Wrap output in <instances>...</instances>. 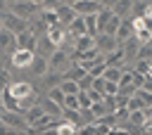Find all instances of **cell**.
<instances>
[{
    "instance_id": "6da1fadb",
    "label": "cell",
    "mask_w": 152,
    "mask_h": 135,
    "mask_svg": "<svg viewBox=\"0 0 152 135\" xmlns=\"http://www.w3.org/2000/svg\"><path fill=\"white\" fill-rule=\"evenodd\" d=\"M33 57H36V50H28V47H17L10 57H7V64H10V69L12 71H26L28 66H31V62H33Z\"/></svg>"
},
{
    "instance_id": "7a4b0ae2",
    "label": "cell",
    "mask_w": 152,
    "mask_h": 135,
    "mask_svg": "<svg viewBox=\"0 0 152 135\" xmlns=\"http://www.w3.org/2000/svg\"><path fill=\"white\" fill-rule=\"evenodd\" d=\"M0 118L5 121V126L10 128V133H31L28 121H26L24 114H19V111H7V109H2V111H0Z\"/></svg>"
},
{
    "instance_id": "3957f363",
    "label": "cell",
    "mask_w": 152,
    "mask_h": 135,
    "mask_svg": "<svg viewBox=\"0 0 152 135\" xmlns=\"http://www.w3.org/2000/svg\"><path fill=\"white\" fill-rule=\"evenodd\" d=\"M0 21H2V26L5 28H10L12 33H21V31H26L28 28V19H21V17H17L12 9H0Z\"/></svg>"
},
{
    "instance_id": "277c9868",
    "label": "cell",
    "mask_w": 152,
    "mask_h": 135,
    "mask_svg": "<svg viewBox=\"0 0 152 135\" xmlns=\"http://www.w3.org/2000/svg\"><path fill=\"white\" fill-rule=\"evenodd\" d=\"M40 7H43V5H36V2H28V0H17V2H10V5H7V9H12L17 17L28 19V21H31L33 17H38Z\"/></svg>"
},
{
    "instance_id": "5b68a950",
    "label": "cell",
    "mask_w": 152,
    "mask_h": 135,
    "mask_svg": "<svg viewBox=\"0 0 152 135\" xmlns=\"http://www.w3.org/2000/svg\"><path fill=\"white\" fill-rule=\"evenodd\" d=\"M48 62H50V71H57V73H64L69 66H71V54L66 52V50H62V47H55V52L48 57Z\"/></svg>"
},
{
    "instance_id": "8992f818",
    "label": "cell",
    "mask_w": 152,
    "mask_h": 135,
    "mask_svg": "<svg viewBox=\"0 0 152 135\" xmlns=\"http://www.w3.org/2000/svg\"><path fill=\"white\" fill-rule=\"evenodd\" d=\"M50 71V62H48V57H43V54H36L33 57V62H31V66L26 69V71H21V73H26V78H43L45 73Z\"/></svg>"
},
{
    "instance_id": "52a82bcc",
    "label": "cell",
    "mask_w": 152,
    "mask_h": 135,
    "mask_svg": "<svg viewBox=\"0 0 152 135\" xmlns=\"http://www.w3.org/2000/svg\"><path fill=\"white\" fill-rule=\"evenodd\" d=\"M17 50V33H12L10 28H0V54L2 57H10L12 52Z\"/></svg>"
},
{
    "instance_id": "ba28073f",
    "label": "cell",
    "mask_w": 152,
    "mask_h": 135,
    "mask_svg": "<svg viewBox=\"0 0 152 135\" xmlns=\"http://www.w3.org/2000/svg\"><path fill=\"white\" fill-rule=\"evenodd\" d=\"M95 47H97L100 54H109L112 50L119 47V43H116V38L109 36V33H97V36H95Z\"/></svg>"
},
{
    "instance_id": "9c48e42d",
    "label": "cell",
    "mask_w": 152,
    "mask_h": 135,
    "mask_svg": "<svg viewBox=\"0 0 152 135\" xmlns=\"http://www.w3.org/2000/svg\"><path fill=\"white\" fill-rule=\"evenodd\" d=\"M55 14H57V21H59L62 26H69V24L74 21V17H76L74 7H71V5H66V2H57Z\"/></svg>"
},
{
    "instance_id": "30bf717a",
    "label": "cell",
    "mask_w": 152,
    "mask_h": 135,
    "mask_svg": "<svg viewBox=\"0 0 152 135\" xmlns=\"http://www.w3.org/2000/svg\"><path fill=\"white\" fill-rule=\"evenodd\" d=\"M119 47H121V52H124V59H126V64H131L135 57H138V47H140V43L131 36V38H126L124 43H119Z\"/></svg>"
},
{
    "instance_id": "8fae6325",
    "label": "cell",
    "mask_w": 152,
    "mask_h": 135,
    "mask_svg": "<svg viewBox=\"0 0 152 135\" xmlns=\"http://www.w3.org/2000/svg\"><path fill=\"white\" fill-rule=\"evenodd\" d=\"M45 36L59 47L62 43H64V38L69 36V28L66 26H62V24H52V26H48V31H45Z\"/></svg>"
},
{
    "instance_id": "7c38bea8",
    "label": "cell",
    "mask_w": 152,
    "mask_h": 135,
    "mask_svg": "<svg viewBox=\"0 0 152 135\" xmlns=\"http://www.w3.org/2000/svg\"><path fill=\"white\" fill-rule=\"evenodd\" d=\"M71 7H74V12L81 14V17H86V14H95L97 9H102L97 0H76Z\"/></svg>"
},
{
    "instance_id": "4fadbf2b",
    "label": "cell",
    "mask_w": 152,
    "mask_h": 135,
    "mask_svg": "<svg viewBox=\"0 0 152 135\" xmlns=\"http://www.w3.org/2000/svg\"><path fill=\"white\" fill-rule=\"evenodd\" d=\"M90 47H95V36L81 33V36L74 38V54H81V52H86V50H90ZM71 59H74V57H71Z\"/></svg>"
},
{
    "instance_id": "5bb4252c",
    "label": "cell",
    "mask_w": 152,
    "mask_h": 135,
    "mask_svg": "<svg viewBox=\"0 0 152 135\" xmlns=\"http://www.w3.org/2000/svg\"><path fill=\"white\" fill-rule=\"evenodd\" d=\"M40 107H43V111H48V114H52V116H62V104H57L55 99H50L45 92H38V99H36Z\"/></svg>"
},
{
    "instance_id": "9a60e30c",
    "label": "cell",
    "mask_w": 152,
    "mask_h": 135,
    "mask_svg": "<svg viewBox=\"0 0 152 135\" xmlns=\"http://www.w3.org/2000/svg\"><path fill=\"white\" fill-rule=\"evenodd\" d=\"M133 36V14L131 17H126V19H121V24H119V28H116V33H114V38H116V43H124L126 38H131Z\"/></svg>"
},
{
    "instance_id": "2e32d148",
    "label": "cell",
    "mask_w": 152,
    "mask_h": 135,
    "mask_svg": "<svg viewBox=\"0 0 152 135\" xmlns=\"http://www.w3.org/2000/svg\"><path fill=\"white\" fill-rule=\"evenodd\" d=\"M55 47H57V45H55V43H52V40H50V38L43 33V36H38V38H36V47H33V50H36V54L50 57V54L55 52Z\"/></svg>"
},
{
    "instance_id": "e0dca14e",
    "label": "cell",
    "mask_w": 152,
    "mask_h": 135,
    "mask_svg": "<svg viewBox=\"0 0 152 135\" xmlns=\"http://www.w3.org/2000/svg\"><path fill=\"white\" fill-rule=\"evenodd\" d=\"M36 33L31 31V28H26V31H21V33H17V47H28V50H33L36 47Z\"/></svg>"
},
{
    "instance_id": "ac0fdd59",
    "label": "cell",
    "mask_w": 152,
    "mask_h": 135,
    "mask_svg": "<svg viewBox=\"0 0 152 135\" xmlns=\"http://www.w3.org/2000/svg\"><path fill=\"white\" fill-rule=\"evenodd\" d=\"M112 12H114L116 17H121V19L131 17V14H133V0H116L114 7H112Z\"/></svg>"
},
{
    "instance_id": "d6986e66",
    "label": "cell",
    "mask_w": 152,
    "mask_h": 135,
    "mask_svg": "<svg viewBox=\"0 0 152 135\" xmlns=\"http://www.w3.org/2000/svg\"><path fill=\"white\" fill-rule=\"evenodd\" d=\"M86 73H88V71H86V69H83L78 62H71V66H69V69L62 73V78H69V81H76V83H78V81H81Z\"/></svg>"
},
{
    "instance_id": "ffe728a7",
    "label": "cell",
    "mask_w": 152,
    "mask_h": 135,
    "mask_svg": "<svg viewBox=\"0 0 152 135\" xmlns=\"http://www.w3.org/2000/svg\"><path fill=\"white\" fill-rule=\"evenodd\" d=\"M59 81H62V73H57V71H48L43 78H38V85H40V90L45 92L48 88H52V85H59Z\"/></svg>"
},
{
    "instance_id": "44dd1931",
    "label": "cell",
    "mask_w": 152,
    "mask_h": 135,
    "mask_svg": "<svg viewBox=\"0 0 152 135\" xmlns=\"http://www.w3.org/2000/svg\"><path fill=\"white\" fill-rule=\"evenodd\" d=\"M66 28H69V33H71L74 38H76V36H81V33H86V21H83V17H81V14H76V17H74V21H71Z\"/></svg>"
},
{
    "instance_id": "7402d4cb",
    "label": "cell",
    "mask_w": 152,
    "mask_h": 135,
    "mask_svg": "<svg viewBox=\"0 0 152 135\" xmlns=\"http://www.w3.org/2000/svg\"><path fill=\"white\" fill-rule=\"evenodd\" d=\"M62 118H66V121L76 123L78 128L83 126V121H81V111H78V109H66V107H62Z\"/></svg>"
},
{
    "instance_id": "603a6c76",
    "label": "cell",
    "mask_w": 152,
    "mask_h": 135,
    "mask_svg": "<svg viewBox=\"0 0 152 135\" xmlns=\"http://www.w3.org/2000/svg\"><path fill=\"white\" fill-rule=\"evenodd\" d=\"M83 21H86V33H88V36H97V33H100L95 14H86V17H83Z\"/></svg>"
},
{
    "instance_id": "cb8c5ba5",
    "label": "cell",
    "mask_w": 152,
    "mask_h": 135,
    "mask_svg": "<svg viewBox=\"0 0 152 135\" xmlns=\"http://www.w3.org/2000/svg\"><path fill=\"white\" fill-rule=\"evenodd\" d=\"M119 24H121V17H116V14L112 12V17H109V21L104 24V28H102L100 33H109V36H114V33H116V28H119Z\"/></svg>"
},
{
    "instance_id": "d4e9b609",
    "label": "cell",
    "mask_w": 152,
    "mask_h": 135,
    "mask_svg": "<svg viewBox=\"0 0 152 135\" xmlns=\"http://www.w3.org/2000/svg\"><path fill=\"white\" fill-rule=\"evenodd\" d=\"M121 73H124V66H104V71H102V76L107 81H116V83H119Z\"/></svg>"
},
{
    "instance_id": "484cf974",
    "label": "cell",
    "mask_w": 152,
    "mask_h": 135,
    "mask_svg": "<svg viewBox=\"0 0 152 135\" xmlns=\"http://www.w3.org/2000/svg\"><path fill=\"white\" fill-rule=\"evenodd\" d=\"M59 88H62L64 95H76L78 92V83L76 81H69V78H62L59 81Z\"/></svg>"
},
{
    "instance_id": "4316f807",
    "label": "cell",
    "mask_w": 152,
    "mask_h": 135,
    "mask_svg": "<svg viewBox=\"0 0 152 135\" xmlns=\"http://www.w3.org/2000/svg\"><path fill=\"white\" fill-rule=\"evenodd\" d=\"M138 99H140V104L142 107H152V92L150 90H145V88H135V92H133Z\"/></svg>"
},
{
    "instance_id": "83f0119b",
    "label": "cell",
    "mask_w": 152,
    "mask_h": 135,
    "mask_svg": "<svg viewBox=\"0 0 152 135\" xmlns=\"http://www.w3.org/2000/svg\"><path fill=\"white\" fill-rule=\"evenodd\" d=\"M135 59H147V62L152 59V40H150V43H142V45L138 47V57H135ZM135 59H133V62H135Z\"/></svg>"
},
{
    "instance_id": "f1b7e54d",
    "label": "cell",
    "mask_w": 152,
    "mask_h": 135,
    "mask_svg": "<svg viewBox=\"0 0 152 135\" xmlns=\"http://www.w3.org/2000/svg\"><path fill=\"white\" fill-rule=\"evenodd\" d=\"M76 97H78V109H88V107L93 104V99H90L88 90H78V92H76Z\"/></svg>"
},
{
    "instance_id": "f546056e",
    "label": "cell",
    "mask_w": 152,
    "mask_h": 135,
    "mask_svg": "<svg viewBox=\"0 0 152 135\" xmlns=\"http://www.w3.org/2000/svg\"><path fill=\"white\" fill-rule=\"evenodd\" d=\"M10 81H12V73H10V69L5 66V69H0V92L10 85Z\"/></svg>"
},
{
    "instance_id": "4dcf8cb0",
    "label": "cell",
    "mask_w": 152,
    "mask_h": 135,
    "mask_svg": "<svg viewBox=\"0 0 152 135\" xmlns=\"http://www.w3.org/2000/svg\"><path fill=\"white\" fill-rule=\"evenodd\" d=\"M62 107H66V109H78V97H76V95H64Z\"/></svg>"
},
{
    "instance_id": "1f68e13d",
    "label": "cell",
    "mask_w": 152,
    "mask_h": 135,
    "mask_svg": "<svg viewBox=\"0 0 152 135\" xmlns=\"http://www.w3.org/2000/svg\"><path fill=\"white\" fill-rule=\"evenodd\" d=\"M93 78H95V76L86 73V76H83V78L78 81V90H90V88H93Z\"/></svg>"
},
{
    "instance_id": "d6a6232c",
    "label": "cell",
    "mask_w": 152,
    "mask_h": 135,
    "mask_svg": "<svg viewBox=\"0 0 152 135\" xmlns=\"http://www.w3.org/2000/svg\"><path fill=\"white\" fill-rule=\"evenodd\" d=\"M116 92H119V83L104 78V95H116Z\"/></svg>"
},
{
    "instance_id": "836d02e7",
    "label": "cell",
    "mask_w": 152,
    "mask_h": 135,
    "mask_svg": "<svg viewBox=\"0 0 152 135\" xmlns=\"http://www.w3.org/2000/svg\"><path fill=\"white\" fill-rule=\"evenodd\" d=\"M97 2H100V7H107V9H112L116 0H97Z\"/></svg>"
},
{
    "instance_id": "e575fe53",
    "label": "cell",
    "mask_w": 152,
    "mask_h": 135,
    "mask_svg": "<svg viewBox=\"0 0 152 135\" xmlns=\"http://www.w3.org/2000/svg\"><path fill=\"white\" fill-rule=\"evenodd\" d=\"M5 59H7V57H2V54H0V69H5Z\"/></svg>"
},
{
    "instance_id": "d590c367",
    "label": "cell",
    "mask_w": 152,
    "mask_h": 135,
    "mask_svg": "<svg viewBox=\"0 0 152 135\" xmlns=\"http://www.w3.org/2000/svg\"><path fill=\"white\" fill-rule=\"evenodd\" d=\"M28 2H36V5H43L45 0H28Z\"/></svg>"
},
{
    "instance_id": "8d00e7d4",
    "label": "cell",
    "mask_w": 152,
    "mask_h": 135,
    "mask_svg": "<svg viewBox=\"0 0 152 135\" xmlns=\"http://www.w3.org/2000/svg\"><path fill=\"white\" fill-rule=\"evenodd\" d=\"M10 2H17V0H7V5H10Z\"/></svg>"
},
{
    "instance_id": "74e56055",
    "label": "cell",
    "mask_w": 152,
    "mask_h": 135,
    "mask_svg": "<svg viewBox=\"0 0 152 135\" xmlns=\"http://www.w3.org/2000/svg\"><path fill=\"white\" fill-rule=\"evenodd\" d=\"M0 28H2V21H0Z\"/></svg>"
}]
</instances>
